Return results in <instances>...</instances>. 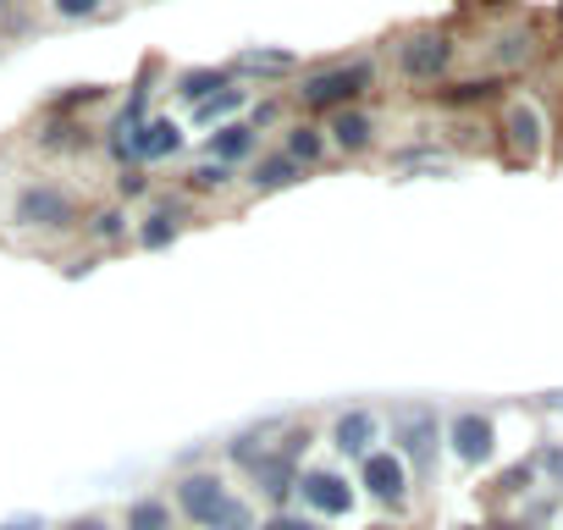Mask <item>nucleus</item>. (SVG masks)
I'll return each instance as SVG.
<instances>
[{"label":"nucleus","mask_w":563,"mask_h":530,"mask_svg":"<svg viewBox=\"0 0 563 530\" xmlns=\"http://www.w3.org/2000/svg\"><path fill=\"white\" fill-rule=\"evenodd\" d=\"M448 56H453V45H448L442 34H420V40H409V45L398 51V62H404L409 78H431V73H442Z\"/></svg>","instance_id":"nucleus-4"},{"label":"nucleus","mask_w":563,"mask_h":530,"mask_svg":"<svg viewBox=\"0 0 563 530\" xmlns=\"http://www.w3.org/2000/svg\"><path fill=\"white\" fill-rule=\"evenodd\" d=\"M265 530H316V525H305V519H271Z\"/></svg>","instance_id":"nucleus-19"},{"label":"nucleus","mask_w":563,"mask_h":530,"mask_svg":"<svg viewBox=\"0 0 563 530\" xmlns=\"http://www.w3.org/2000/svg\"><path fill=\"white\" fill-rule=\"evenodd\" d=\"M371 437H376V420H371V415H343V420H338V442H343L349 453H365Z\"/></svg>","instance_id":"nucleus-9"},{"label":"nucleus","mask_w":563,"mask_h":530,"mask_svg":"<svg viewBox=\"0 0 563 530\" xmlns=\"http://www.w3.org/2000/svg\"><path fill=\"white\" fill-rule=\"evenodd\" d=\"M299 492H305V503H316L321 514H349V503H354L349 481H338V475H327V470L305 475V481H299Z\"/></svg>","instance_id":"nucleus-6"},{"label":"nucleus","mask_w":563,"mask_h":530,"mask_svg":"<svg viewBox=\"0 0 563 530\" xmlns=\"http://www.w3.org/2000/svg\"><path fill=\"white\" fill-rule=\"evenodd\" d=\"M128 525H133V530H166V508H161V503H139Z\"/></svg>","instance_id":"nucleus-14"},{"label":"nucleus","mask_w":563,"mask_h":530,"mask_svg":"<svg viewBox=\"0 0 563 530\" xmlns=\"http://www.w3.org/2000/svg\"><path fill=\"white\" fill-rule=\"evenodd\" d=\"M166 238H172L166 216H150V227H144V243H166Z\"/></svg>","instance_id":"nucleus-18"},{"label":"nucleus","mask_w":563,"mask_h":530,"mask_svg":"<svg viewBox=\"0 0 563 530\" xmlns=\"http://www.w3.org/2000/svg\"><path fill=\"white\" fill-rule=\"evenodd\" d=\"M294 155H305V161H310V155H321V139H316L310 128H299V133H294Z\"/></svg>","instance_id":"nucleus-16"},{"label":"nucleus","mask_w":563,"mask_h":530,"mask_svg":"<svg viewBox=\"0 0 563 530\" xmlns=\"http://www.w3.org/2000/svg\"><path fill=\"white\" fill-rule=\"evenodd\" d=\"M453 453L470 459V464L492 459V420L486 415H459L453 420Z\"/></svg>","instance_id":"nucleus-5"},{"label":"nucleus","mask_w":563,"mask_h":530,"mask_svg":"<svg viewBox=\"0 0 563 530\" xmlns=\"http://www.w3.org/2000/svg\"><path fill=\"white\" fill-rule=\"evenodd\" d=\"M177 497H183V508H188L199 525H210V530H249V508L232 503L216 475H188V481L177 486Z\"/></svg>","instance_id":"nucleus-1"},{"label":"nucleus","mask_w":563,"mask_h":530,"mask_svg":"<svg viewBox=\"0 0 563 530\" xmlns=\"http://www.w3.org/2000/svg\"><path fill=\"white\" fill-rule=\"evenodd\" d=\"M166 150H177V128H172V122H155V128L139 139V155H166Z\"/></svg>","instance_id":"nucleus-12"},{"label":"nucleus","mask_w":563,"mask_h":530,"mask_svg":"<svg viewBox=\"0 0 563 530\" xmlns=\"http://www.w3.org/2000/svg\"><path fill=\"white\" fill-rule=\"evenodd\" d=\"M95 7H100V0H56V12H62V18H89Z\"/></svg>","instance_id":"nucleus-17"},{"label":"nucleus","mask_w":563,"mask_h":530,"mask_svg":"<svg viewBox=\"0 0 563 530\" xmlns=\"http://www.w3.org/2000/svg\"><path fill=\"white\" fill-rule=\"evenodd\" d=\"M18 221H34V227H73V199L56 194V188H29L18 199Z\"/></svg>","instance_id":"nucleus-3"},{"label":"nucleus","mask_w":563,"mask_h":530,"mask_svg":"<svg viewBox=\"0 0 563 530\" xmlns=\"http://www.w3.org/2000/svg\"><path fill=\"white\" fill-rule=\"evenodd\" d=\"M7 530H40V525H34V519H18V525H7Z\"/></svg>","instance_id":"nucleus-20"},{"label":"nucleus","mask_w":563,"mask_h":530,"mask_svg":"<svg viewBox=\"0 0 563 530\" xmlns=\"http://www.w3.org/2000/svg\"><path fill=\"white\" fill-rule=\"evenodd\" d=\"M365 486L376 492V497H404V459H393V453H371L365 459Z\"/></svg>","instance_id":"nucleus-7"},{"label":"nucleus","mask_w":563,"mask_h":530,"mask_svg":"<svg viewBox=\"0 0 563 530\" xmlns=\"http://www.w3.org/2000/svg\"><path fill=\"white\" fill-rule=\"evenodd\" d=\"M365 84H371V67H338V73H316L299 95H305V106H338V100L360 95Z\"/></svg>","instance_id":"nucleus-2"},{"label":"nucleus","mask_w":563,"mask_h":530,"mask_svg":"<svg viewBox=\"0 0 563 530\" xmlns=\"http://www.w3.org/2000/svg\"><path fill=\"white\" fill-rule=\"evenodd\" d=\"M332 133H338L343 150H365V144H371V122H365V117H338Z\"/></svg>","instance_id":"nucleus-11"},{"label":"nucleus","mask_w":563,"mask_h":530,"mask_svg":"<svg viewBox=\"0 0 563 530\" xmlns=\"http://www.w3.org/2000/svg\"><path fill=\"white\" fill-rule=\"evenodd\" d=\"M508 133H514L519 150H536V144H541V117H536L530 106H514V111H508Z\"/></svg>","instance_id":"nucleus-8"},{"label":"nucleus","mask_w":563,"mask_h":530,"mask_svg":"<svg viewBox=\"0 0 563 530\" xmlns=\"http://www.w3.org/2000/svg\"><path fill=\"white\" fill-rule=\"evenodd\" d=\"M254 183H260V188H282V183H294V161H265Z\"/></svg>","instance_id":"nucleus-15"},{"label":"nucleus","mask_w":563,"mask_h":530,"mask_svg":"<svg viewBox=\"0 0 563 530\" xmlns=\"http://www.w3.org/2000/svg\"><path fill=\"white\" fill-rule=\"evenodd\" d=\"M404 437H409L404 448L426 464V453H431V415H409V420H404Z\"/></svg>","instance_id":"nucleus-10"},{"label":"nucleus","mask_w":563,"mask_h":530,"mask_svg":"<svg viewBox=\"0 0 563 530\" xmlns=\"http://www.w3.org/2000/svg\"><path fill=\"white\" fill-rule=\"evenodd\" d=\"M249 144H254V139H249V128H221V139H216L210 150H216V155H227V161H238V155H249Z\"/></svg>","instance_id":"nucleus-13"}]
</instances>
